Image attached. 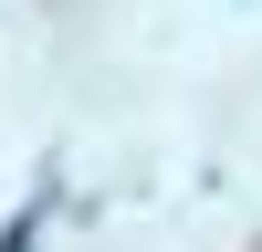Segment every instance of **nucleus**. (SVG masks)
Instances as JSON below:
<instances>
[{
	"label": "nucleus",
	"instance_id": "f257e3e1",
	"mask_svg": "<svg viewBox=\"0 0 262 252\" xmlns=\"http://www.w3.org/2000/svg\"><path fill=\"white\" fill-rule=\"evenodd\" d=\"M32 231H42V189H32V200L11 210V231H0V252H32Z\"/></svg>",
	"mask_w": 262,
	"mask_h": 252
}]
</instances>
